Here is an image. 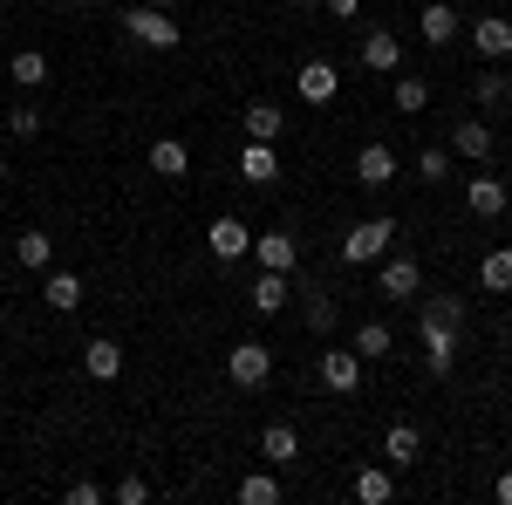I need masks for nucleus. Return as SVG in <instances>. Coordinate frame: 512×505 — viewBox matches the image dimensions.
Returning a JSON list of instances; mask_svg holds the SVG:
<instances>
[{
	"instance_id": "15",
	"label": "nucleus",
	"mask_w": 512,
	"mask_h": 505,
	"mask_svg": "<svg viewBox=\"0 0 512 505\" xmlns=\"http://www.w3.org/2000/svg\"><path fill=\"white\" fill-rule=\"evenodd\" d=\"M301 321H308V335H335V328H342V301H335L328 287H308V294H301Z\"/></svg>"
},
{
	"instance_id": "43",
	"label": "nucleus",
	"mask_w": 512,
	"mask_h": 505,
	"mask_svg": "<svg viewBox=\"0 0 512 505\" xmlns=\"http://www.w3.org/2000/svg\"><path fill=\"white\" fill-rule=\"evenodd\" d=\"M0 123H7V117H0Z\"/></svg>"
},
{
	"instance_id": "35",
	"label": "nucleus",
	"mask_w": 512,
	"mask_h": 505,
	"mask_svg": "<svg viewBox=\"0 0 512 505\" xmlns=\"http://www.w3.org/2000/svg\"><path fill=\"white\" fill-rule=\"evenodd\" d=\"M424 103H431V82L424 76H396V110H403V117H417Z\"/></svg>"
},
{
	"instance_id": "42",
	"label": "nucleus",
	"mask_w": 512,
	"mask_h": 505,
	"mask_svg": "<svg viewBox=\"0 0 512 505\" xmlns=\"http://www.w3.org/2000/svg\"><path fill=\"white\" fill-rule=\"evenodd\" d=\"M151 7H178V0H151Z\"/></svg>"
},
{
	"instance_id": "17",
	"label": "nucleus",
	"mask_w": 512,
	"mask_h": 505,
	"mask_svg": "<svg viewBox=\"0 0 512 505\" xmlns=\"http://www.w3.org/2000/svg\"><path fill=\"white\" fill-rule=\"evenodd\" d=\"M239 178H246V185H274V178H280V151H274V144H260V137H246V151H239Z\"/></svg>"
},
{
	"instance_id": "24",
	"label": "nucleus",
	"mask_w": 512,
	"mask_h": 505,
	"mask_svg": "<svg viewBox=\"0 0 512 505\" xmlns=\"http://www.w3.org/2000/svg\"><path fill=\"white\" fill-rule=\"evenodd\" d=\"M417 35L431 41V48H444V41H458V14H451L444 0H431V7L417 14Z\"/></svg>"
},
{
	"instance_id": "33",
	"label": "nucleus",
	"mask_w": 512,
	"mask_h": 505,
	"mask_svg": "<svg viewBox=\"0 0 512 505\" xmlns=\"http://www.w3.org/2000/svg\"><path fill=\"white\" fill-rule=\"evenodd\" d=\"M417 178H424V185H444V178H451V151H444V144H424V151H417Z\"/></svg>"
},
{
	"instance_id": "40",
	"label": "nucleus",
	"mask_w": 512,
	"mask_h": 505,
	"mask_svg": "<svg viewBox=\"0 0 512 505\" xmlns=\"http://www.w3.org/2000/svg\"><path fill=\"white\" fill-rule=\"evenodd\" d=\"M294 7H301V14H315V7H321V0H294Z\"/></svg>"
},
{
	"instance_id": "5",
	"label": "nucleus",
	"mask_w": 512,
	"mask_h": 505,
	"mask_svg": "<svg viewBox=\"0 0 512 505\" xmlns=\"http://www.w3.org/2000/svg\"><path fill=\"white\" fill-rule=\"evenodd\" d=\"M321 389H328V396H355V389H362V355L328 342V349H321Z\"/></svg>"
},
{
	"instance_id": "26",
	"label": "nucleus",
	"mask_w": 512,
	"mask_h": 505,
	"mask_svg": "<svg viewBox=\"0 0 512 505\" xmlns=\"http://www.w3.org/2000/svg\"><path fill=\"white\" fill-rule=\"evenodd\" d=\"M14 260H21V267H35V273H48V260H55V239L41 233V226L14 233Z\"/></svg>"
},
{
	"instance_id": "38",
	"label": "nucleus",
	"mask_w": 512,
	"mask_h": 505,
	"mask_svg": "<svg viewBox=\"0 0 512 505\" xmlns=\"http://www.w3.org/2000/svg\"><path fill=\"white\" fill-rule=\"evenodd\" d=\"M328 14H335V21H355V14H362V0H328Z\"/></svg>"
},
{
	"instance_id": "9",
	"label": "nucleus",
	"mask_w": 512,
	"mask_h": 505,
	"mask_svg": "<svg viewBox=\"0 0 512 505\" xmlns=\"http://www.w3.org/2000/svg\"><path fill=\"white\" fill-rule=\"evenodd\" d=\"M376 294H383V301H417V294H424V267L403 260V253L383 260V287H376Z\"/></svg>"
},
{
	"instance_id": "7",
	"label": "nucleus",
	"mask_w": 512,
	"mask_h": 505,
	"mask_svg": "<svg viewBox=\"0 0 512 505\" xmlns=\"http://www.w3.org/2000/svg\"><path fill=\"white\" fill-rule=\"evenodd\" d=\"M355 185H362V192L396 185V151L390 144H362V151H355Z\"/></svg>"
},
{
	"instance_id": "16",
	"label": "nucleus",
	"mask_w": 512,
	"mask_h": 505,
	"mask_svg": "<svg viewBox=\"0 0 512 505\" xmlns=\"http://www.w3.org/2000/svg\"><path fill=\"white\" fill-rule=\"evenodd\" d=\"M492 137H499V130H492L485 117H465L458 130H451V151L472 157V164H492Z\"/></svg>"
},
{
	"instance_id": "41",
	"label": "nucleus",
	"mask_w": 512,
	"mask_h": 505,
	"mask_svg": "<svg viewBox=\"0 0 512 505\" xmlns=\"http://www.w3.org/2000/svg\"><path fill=\"white\" fill-rule=\"evenodd\" d=\"M0 185H7V157H0Z\"/></svg>"
},
{
	"instance_id": "1",
	"label": "nucleus",
	"mask_w": 512,
	"mask_h": 505,
	"mask_svg": "<svg viewBox=\"0 0 512 505\" xmlns=\"http://www.w3.org/2000/svg\"><path fill=\"white\" fill-rule=\"evenodd\" d=\"M123 35L137 41V48H178V21H171V7H151V0H137V7H123Z\"/></svg>"
},
{
	"instance_id": "31",
	"label": "nucleus",
	"mask_w": 512,
	"mask_h": 505,
	"mask_svg": "<svg viewBox=\"0 0 512 505\" xmlns=\"http://www.w3.org/2000/svg\"><path fill=\"white\" fill-rule=\"evenodd\" d=\"M280 499V471H253L239 478V505H274Z\"/></svg>"
},
{
	"instance_id": "25",
	"label": "nucleus",
	"mask_w": 512,
	"mask_h": 505,
	"mask_svg": "<svg viewBox=\"0 0 512 505\" xmlns=\"http://www.w3.org/2000/svg\"><path fill=\"white\" fill-rule=\"evenodd\" d=\"M151 171H158V178H185V171H192L185 137H158V144H151Z\"/></svg>"
},
{
	"instance_id": "13",
	"label": "nucleus",
	"mask_w": 512,
	"mask_h": 505,
	"mask_svg": "<svg viewBox=\"0 0 512 505\" xmlns=\"http://www.w3.org/2000/svg\"><path fill=\"white\" fill-rule=\"evenodd\" d=\"M417 458H424V430H417V424H390V430H383V465H390V471L417 465Z\"/></svg>"
},
{
	"instance_id": "22",
	"label": "nucleus",
	"mask_w": 512,
	"mask_h": 505,
	"mask_svg": "<svg viewBox=\"0 0 512 505\" xmlns=\"http://www.w3.org/2000/svg\"><path fill=\"white\" fill-rule=\"evenodd\" d=\"M239 130H246V137H260V144H280V130H287V117H280V103H246V117H239Z\"/></svg>"
},
{
	"instance_id": "23",
	"label": "nucleus",
	"mask_w": 512,
	"mask_h": 505,
	"mask_svg": "<svg viewBox=\"0 0 512 505\" xmlns=\"http://www.w3.org/2000/svg\"><path fill=\"white\" fill-rule=\"evenodd\" d=\"M355 499H362V505H390L396 499L390 465H362V471H355Z\"/></svg>"
},
{
	"instance_id": "11",
	"label": "nucleus",
	"mask_w": 512,
	"mask_h": 505,
	"mask_svg": "<svg viewBox=\"0 0 512 505\" xmlns=\"http://www.w3.org/2000/svg\"><path fill=\"white\" fill-rule=\"evenodd\" d=\"M362 69H376V76H396V69H403V41H396L390 28H369V35H362Z\"/></svg>"
},
{
	"instance_id": "29",
	"label": "nucleus",
	"mask_w": 512,
	"mask_h": 505,
	"mask_svg": "<svg viewBox=\"0 0 512 505\" xmlns=\"http://www.w3.org/2000/svg\"><path fill=\"white\" fill-rule=\"evenodd\" d=\"M472 96L485 103V110H506L512 103V76H499V62H485V76L472 82Z\"/></svg>"
},
{
	"instance_id": "34",
	"label": "nucleus",
	"mask_w": 512,
	"mask_h": 505,
	"mask_svg": "<svg viewBox=\"0 0 512 505\" xmlns=\"http://www.w3.org/2000/svg\"><path fill=\"white\" fill-rule=\"evenodd\" d=\"M417 314H431V321H444V328H465V294H431Z\"/></svg>"
},
{
	"instance_id": "30",
	"label": "nucleus",
	"mask_w": 512,
	"mask_h": 505,
	"mask_svg": "<svg viewBox=\"0 0 512 505\" xmlns=\"http://www.w3.org/2000/svg\"><path fill=\"white\" fill-rule=\"evenodd\" d=\"M390 349H396V335L383 321H362V328H355V355H362V362H383Z\"/></svg>"
},
{
	"instance_id": "32",
	"label": "nucleus",
	"mask_w": 512,
	"mask_h": 505,
	"mask_svg": "<svg viewBox=\"0 0 512 505\" xmlns=\"http://www.w3.org/2000/svg\"><path fill=\"white\" fill-rule=\"evenodd\" d=\"M0 130H7V137H21V144H35V137H41V110H35V103H14Z\"/></svg>"
},
{
	"instance_id": "8",
	"label": "nucleus",
	"mask_w": 512,
	"mask_h": 505,
	"mask_svg": "<svg viewBox=\"0 0 512 505\" xmlns=\"http://www.w3.org/2000/svg\"><path fill=\"white\" fill-rule=\"evenodd\" d=\"M335 89H342V76H335V62H301V76H294V96H301V103H335Z\"/></svg>"
},
{
	"instance_id": "10",
	"label": "nucleus",
	"mask_w": 512,
	"mask_h": 505,
	"mask_svg": "<svg viewBox=\"0 0 512 505\" xmlns=\"http://www.w3.org/2000/svg\"><path fill=\"white\" fill-rule=\"evenodd\" d=\"M465 35H472V48L485 55V62H506V55H512V21H506V14H485V21H472Z\"/></svg>"
},
{
	"instance_id": "37",
	"label": "nucleus",
	"mask_w": 512,
	"mask_h": 505,
	"mask_svg": "<svg viewBox=\"0 0 512 505\" xmlns=\"http://www.w3.org/2000/svg\"><path fill=\"white\" fill-rule=\"evenodd\" d=\"M110 499H117V505H144V499H151V485H144V478H117Z\"/></svg>"
},
{
	"instance_id": "18",
	"label": "nucleus",
	"mask_w": 512,
	"mask_h": 505,
	"mask_svg": "<svg viewBox=\"0 0 512 505\" xmlns=\"http://www.w3.org/2000/svg\"><path fill=\"white\" fill-rule=\"evenodd\" d=\"M465 205H472L478 219H499V212H506V205H512V192H506V185H499V178H492V171H478L472 185H465Z\"/></svg>"
},
{
	"instance_id": "14",
	"label": "nucleus",
	"mask_w": 512,
	"mask_h": 505,
	"mask_svg": "<svg viewBox=\"0 0 512 505\" xmlns=\"http://www.w3.org/2000/svg\"><path fill=\"white\" fill-rule=\"evenodd\" d=\"M205 239H212V253H219V260H246V253H253V233H246V219H233V212H219Z\"/></svg>"
},
{
	"instance_id": "4",
	"label": "nucleus",
	"mask_w": 512,
	"mask_h": 505,
	"mask_svg": "<svg viewBox=\"0 0 512 505\" xmlns=\"http://www.w3.org/2000/svg\"><path fill=\"white\" fill-rule=\"evenodd\" d=\"M253 260L267 273H301V239L287 233V226H274V233H253Z\"/></svg>"
},
{
	"instance_id": "39",
	"label": "nucleus",
	"mask_w": 512,
	"mask_h": 505,
	"mask_svg": "<svg viewBox=\"0 0 512 505\" xmlns=\"http://www.w3.org/2000/svg\"><path fill=\"white\" fill-rule=\"evenodd\" d=\"M492 499H499V505H512V471H499V478H492Z\"/></svg>"
},
{
	"instance_id": "2",
	"label": "nucleus",
	"mask_w": 512,
	"mask_h": 505,
	"mask_svg": "<svg viewBox=\"0 0 512 505\" xmlns=\"http://www.w3.org/2000/svg\"><path fill=\"white\" fill-rule=\"evenodd\" d=\"M396 239V219H355L349 233H342V260L349 267H369V260H383Z\"/></svg>"
},
{
	"instance_id": "20",
	"label": "nucleus",
	"mask_w": 512,
	"mask_h": 505,
	"mask_svg": "<svg viewBox=\"0 0 512 505\" xmlns=\"http://www.w3.org/2000/svg\"><path fill=\"white\" fill-rule=\"evenodd\" d=\"M41 301H48L55 314H76V308H82V273L48 267V287H41Z\"/></svg>"
},
{
	"instance_id": "6",
	"label": "nucleus",
	"mask_w": 512,
	"mask_h": 505,
	"mask_svg": "<svg viewBox=\"0 0 512 505\" xmlns=\"http://www.w3.org/2000/svg\"><path fill=\"white\" fill-rule=\"evenodd\" d=\"M417 335H424V369H431V376H451V362H458V328L417 314Z\"/></svg>"
},
{
	"instance_id": "27",
	"label": "nucleus",
	"mask_w": 512,
	"mask_h": 505,
	"mask_svg": "<svg viewBox=\"0 0 512 505\" xmlns=\"http://www.w3.org/2000/svg\"><path fill=\"white\" fill-rule=\"evenodd\" d=\"M478 287H485V294H512V246H499V253L478 260Z\"/></svg>"
},
{
	"instance_id": "12",
	"label": "nucleus",
	"mask_w": 512,
	"mask_h": 505,
	"mask_svg": "<svg viewBox=\"0 0 512 505\" xmlns=\"http://www.w3.org/2000/svg\"><path fill=\"white\" fill-rule=\"evenodd\" d=\"M246 301H253V314H280L287 301H294V273H267L260 267V280L246 287Z\"/></svg>"
},
{
	"instance_id": "3",
	"label": "nucleus",
	"mask_w": 512,
	"mask_h": 505,
	"mask_svg": "<svg viewBox=\"0 0 512 505\" xmlns=\"http://www.w3.org/2000/svg\"><path fill=\"white\" fill-rule=\"evenodd\" d=\"M226 376H233V389H267L274 383V349L267 342H233L226 349Z\"/></svg>"
},
{
	"instance_id": "28",
	"label": "nucleus",
	"mask_w": 512,
	"mask_h": 505,
	"mask_svg": "<svg viewBox=\"0 0 512 505\" xmlns=\"http://www.w3.org/2000/svg\"><path fill=\"white\" fill-rule=\"evenodd\" d=\"M7 76H14V89H41V82H48V55H41V48H21V55L7 62Z\"/></svg>"
},
{
	"instance_id": "21",
	"label": "nucleus",
	"mask_w": 512,
	"mask_h": 505,
	"mask_svg": "<svg viewBox=\"0 0 512 505\" xmlns=\"http://www.w3.org/2000/svg\"><path fill=\"white\" fill-rule=\"evenodd\" d=\"M260 458H274V471L294 465V458H301V430L294 424H267L260 430Z\"/></svg>"
},
{
	"instance_id": "36",
	"label": "nucleus",
	"mask_w": 512,
	"mask_h": 505,
	"mask_svg": "<svg viewBox=\"0 0 512 505\" xmlns=\"http://www.w3.org/2000/svg\"><path fill=\"white\" fill-rule=\"evenodd\" d=\"M62 499H69V505H103V499H110V485H96V478H76Z\"/></svg>"
},
{
	"instance_id": "19",
	"label": "nucleus",
	"mask_w": 512,
	"mask_h": 505,
	"mask_svg": "<svg viewBox=\"0 0 512 505\" xmlns=\"http://www.w3.org/2000/svg\"><path fill=\"white\" fill-rule=\"evenodd\" d=\"M82 369H89L96 383H117L123 376V349L110 342V335H96V342H82Z\"/></svg>"
}]
</instances>
